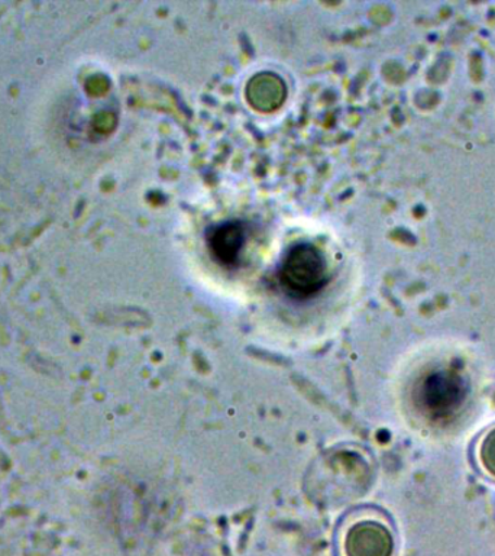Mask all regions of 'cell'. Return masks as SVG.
I'll return each instance as SVG.
<instances>
[{"instance_id":"cell-1","label":"cell","mask_w":495,"mask_h":556,"mask_svg":"<svg viewBox=\"0 0 495 556\" xmlns=\"http://www.w3.org/2000/svg\"><path fill=\"white\" fill-rule=\"evenodd\" d=\"M328 261L313 243H295L282 256L278 281L287 295L295 300L315 298L329 282Z\"/></svg>"},{"instance_id":"cell-2","label":"cell","mask_w":495,"mask_h":556,"mask_svg":"<svg viewBox=\"0 0 495 556\" xmlns=\"http://www.w3.org/2000/svg\"><path fill=\"white\" fill-rule=\"evenodd\" d=\"M421 402L430 415H449L464 400V382L458 374L439 371L430 374L421 386Z\"/></svg>"},{"instance_id":"cell-3","label":"cell","mask_w":495,"mask_h":556,"mask_svg":"<svg viewBox=\"0 0 495 556\" xmlns=\"http://www.w3.org/2000/svg\"><path fill=\"white\" fill-rule=\"evenodd\" d=\"M248 233L242 222L229 220L212 226L206 233V242L212 258L225 268H234L241 260Z\"/></svg>"},{"instance_id":"cell-4","label":"cell","mask_w":495,"mask_h":556,"mask_svg":"<svg viewBox=\"0 0 495 556\" xmlns=\"http://www.w3.org/2000/svg\"><path fill=\"white\" fill-rule=\"evenodd\" d=\"M393 536L380 521L367 520L356 523L346 539L350 556H391Z\"/></svg>"},{"instance_id":"cell-5","label":"cell","mask_w":495,"mask_h":556,"mask_svg":"<svg viewBox=\"0 0 495 556\" xmlns=\"http://www.w3.org/2000/svg\"><path fill=\"white\" fill-rule=\"evenodd\" d=\"M285 96L284 80L274 73L256 74L246 86V100L258 112L277 111L284 103Z\"/></svg>"},{"instance_id":"cell-6","label":"cell","mask_w":495,"mask_h":556,"mask_svg":"<svg viewBox=\"0 0 495 556\" xmlns=\"http://www.w3.org/2000/svg\"><path fill=\"white\" fill-rule=\"evenodd\" d=\"M475 454L482 471L495 480V426L482 434L477 443Z\"/></svg>"}]
</instances>
